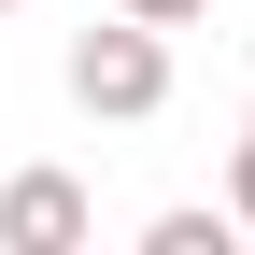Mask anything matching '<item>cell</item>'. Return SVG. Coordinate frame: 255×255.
Returning a JSON list of instances; mask_svg holds the SVG:
<instances>
[{"label": "cell", "instance_id": "obj_4", "mask_svg": "<svg viewBox=\"0 0 255 255\" xmlns=\"http://www.w3.org/2000/svg\"><path fill=\"white\" fill-rule=\"evenodd\" d=\"M227 213L255 227V128H241V156H227Z\"/></svg>", "mask_w": 255, "mask_h": 255}, {"label": "cell", "instance_id": "obj_2", "mask_svg": "<svg viewBox=\"0 0 255 255\" xmlns=\"http://www.w3.org/2000/svg\"><path fill=\"white\" fill-rule=\"evenodd\" d=\"M85 227H100V199H85L71 170H14L0 184V255H71Z\"/></svg>", "mask_w": 255, "mask_h": 255}, {"label": "cell", "instance_id": "obj_3", "mask_svg": "<svg viewBox=\"0 0 255 255\" xmlns=\"http://www.w3.org/2000/svg\"><path fill=\"white\" fill-rule=\"evenodd\" d=\"M227 227H241V213H156L142 255H227Z\"/></svg>", "mask_w": 255, "mask_h": 255}, {"label": "cell", "instance_id": "obj_1", "mask_svg": "<svg viewBox=\"0 0 255 255\" xmlns=\"http://www.w3.org/2000/svg\"><path fill=\"white\" fill-rule=\"evenodd\" d=\"M71 100L85 114H114V128H142V114H170V28L156 14H114V28H71Z\"/></svg>", "mask_w": 255, "mask_h": 255}, {"label": "cell", "instance_id": "obj_5", "mask_svg": "<svg viewBox=\"0 0 255 255\" xmlns=\"http://www.w3.org/2000/svg\"><path fill=\"white\" fill-rule=\"evenodd\" d=\"M114 14H156V28H199L213 0H114Z\"/></svg>", "mask_w": 255, "mask_h": 255}, {"label": "cell", "instance_id": "obj_6", "mask_svg": "<svg viewBox=\"0 0 255 255\" xmlns=\"http://www.w3.org/2000/svg\"><path fill=\"white\" fill-rule=\"evenodd\" d=\"M0 14H14V0H0Z\"/></svg>", "mask_w": 255, "mask_h": 255}]
</instances>
